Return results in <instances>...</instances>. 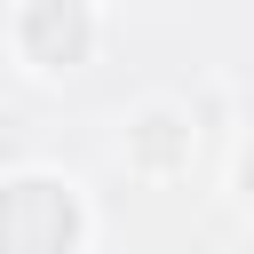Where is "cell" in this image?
<instances>
[{"label":"cell","instance_id":"6da1fadb","mask_svg":"<svg viewBox=\"0 0 254 254\" xmlns=\"http://www.w3.org/2000/svg\"><path fill=\"white\" fill-rule=\"evenodd\" d=\"M95 198L64 167H8L0 175V254H95Z\"/></svg>","mask_w":254,"mask_h":254},{"label":"cell","instance_id":"7a4b0ae2","mask_svg":"<svg viewBox=\"0 0 254 254\" xmlns=\"http://www.w3.org/2000/svg\"><path fill=\"white\" fill-rule=\"evenodd\" d=\"M0 40L24 79H79L103 56V0H8Z\"/></svg>","mask_w":254,"mask_h":254},{"label":"cell","instance_id":"3957f363","mask_svg":"<svg viewBox=\"0 0 254 254\" xmlns=\"http://www.w3.org/2000/svg\"><path fill=\"white\" fill-rule=\"evenodd\" d=\"M119 167H127L143 190L190 183V167H198V111L175 103V95H143V103L119 119Z\"/></svg>","mask_w":254,"mask_h":254},{"label":"cell","instance_id":"277c9868","mask_svg":"<svg viewBox=\"0 0 254 254\" xmlns=\"http://www.w3.org/2000/svg\"><path fill=\"white\" fill-rule=\"evenodd\" d=\"M230 198L254 214V127L238 135V151H230Z\"/></svg>","mask_w":254,"mask_h":254}]
</instances>
